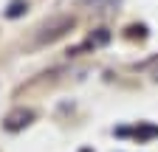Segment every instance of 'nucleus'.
I'll list each match as a JSON object with an SVG mask.
<instances>
[{
    "label": "nucleus",
    "instance_id": "obj_1",
    "mask_svg": "<svg viewBox=\"0 0 158 152\" xmlns=\"http://www.w3.org/2000/svg\"><path fill=\"white\" fill-rule=\"evenodd\" d=\"M73 28V17H54L51 23H45L43 28L37 31V42H51L56 37H62L65 31Z\"/></svg>",
    "mask_w": 158,
    "mask_h": 152
},
{
    "label": "nucleus",
    "instance_id": "obj_2",
    "mask_svg": "<svg viewBox=\"0 0 158 152\" xmlns=\"http://www.w3.org/2000/svg\"><path fill=\"white\" fill-rule=\"evenodd\" d=\"M31 118H34L31 110H14V113H9V116H6L3 127H6L9 132H17V130H23L26 124H31Z\"/></svg>",
    "mask_w": 158,
    "mask_h": 152
},
{
    "label": "nucleus",
    "instance_id": "obj_3",
    "mask_svg": "<svg viewBox=\"0 0 158 152\" xmlns=\"http://www.w3.org/2000/svg\"><path fill=\"white\" fill-rule=\"evenodd\" d=\"M105 42H110V31L107 28H96V34L90 37V45H105Z\"/></svg>",
    "mask_w": 158,
    "mask_h": 152
},
{
    "label": "nucleus",
    "instance_id": "obj_4",
    "mask_svg": "<svg viewBox=\"0 0 158 152\" xmlns=\"http://www.w3.org/2000/svg\"><path fill=\"white\" fill-rule=\"evenodd\" d=\"M23 11H26V0H14V3L6 9V17H11V20H14V17H20Z\"/></svg>",
    "mask_w": 158,
    "mask_h": 152
},
{
    "label": "nucleus",
    "instance_id": "obj_5",
    "mask_svg": "<svg viewBox=\"0 0 158 152\" xmlns=\"http://www.w3.org/2000/svg\"><path fill=\"white\" fill-rule=\"evenodd\" d=\"M113 3H118V0H82V6H88V9H105Z\"/></svg>",
    "mask_w": 158,
    "mask_h": 152
}]
</instances>
